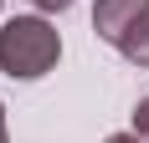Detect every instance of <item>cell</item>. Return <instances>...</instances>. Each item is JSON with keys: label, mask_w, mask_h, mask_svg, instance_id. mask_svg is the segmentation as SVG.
<instances>
[{"label": "cell", "mask_w": 149, "mask_h": 143, "mask_svg": "<svg viewBox=\"0 0 149 143\" xmlns=\"http://www.w3.org/2000/svg\"><path fill=\"white\" fill-rule=\"evenodd\" d=\"M62 56V36L52 21L41 15H15L0 26V72L15 77V82H36L57 67Z\"/></svg>", "instance_id": "cell-1"}, {"label": "cell", "mask_w": 149, "mask_h": 143, "mask_svg": "<svg viewBox=\"0 0 149 143\" xmlns=\"http://www.w3.org/2000/svg\"><path fill=\"white\" fill-rule=\"evenodd\" d=\"M93 31L134 67H149V0H98Z\"/></svg>", "instance_id": "cell-2"}, {"label": "cell", "mask_w": 149, "mask_h": 143, "mask_svg": "<svg viewBox=\"0 0 149 143\" xmlns=\"http://www.w3.org/2000/svg\"><path fill=\"white\" fill-rule=\"evenodd\" d=\"M134 138L149 143V97H139V107H134Z\"/></svg>", "instance_id": "cell-3"}, {"label": "cell", "mask_w": 149, "mask_h": 143, "mask_svg": "<svg viewBox=\"0 0 149 143\" xmlns=\"http://www.w3.org/2000/svg\"><path fill=\"white\" fill-rule=\"evenodd\" d=\"M31 5H36V10H67L72 0H31Z\"/></svg>", "instance_id": "cell-4"}, {"label": "cell", "mask_w": 149, "mask_h": 143, "mask_svg": "<svg viewBox=\"0 0 149 143\" xmlns=\"http://www.w3.org/2000/svg\"><path fill=\"white\" fill-rule=\"evenodd\" d=\"M103 143H139L134 133H113V138H103Z\"/></svg>", "instance_id": "cell-5"}, {"label": "cell", "mask_w": 149, "mask_h": 143, "mask_svg": "<svg viewBox=\"0 0 149 143\" xmlns=\"http://www.w3.org/2000/svg\"><path fill=\"white\" fill-rule=\"evenodd\" d=\"M0 143H10V133H5V107H0Z\"/></svg>", "instance_id": "cell-6"}]
</instances>
